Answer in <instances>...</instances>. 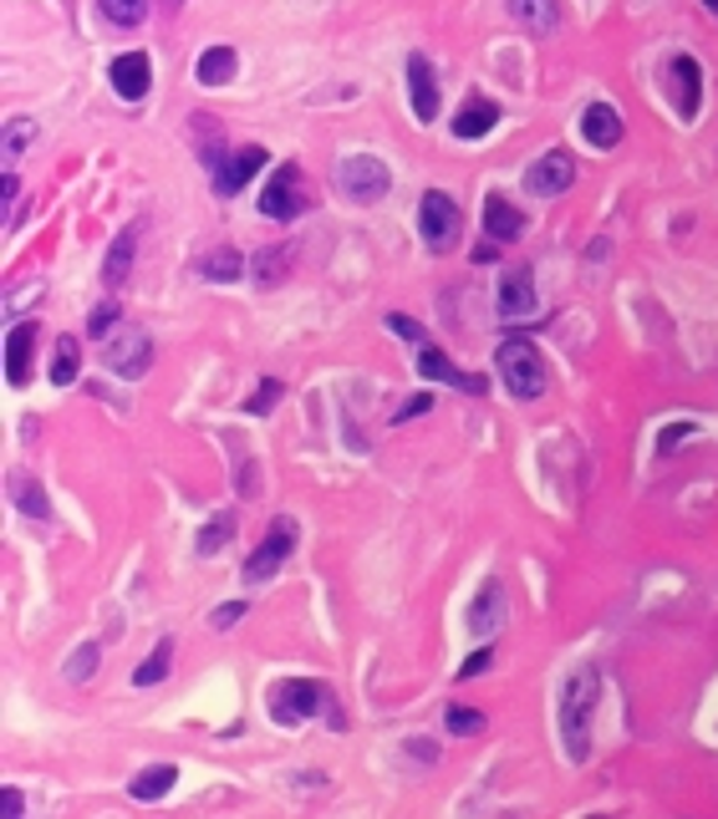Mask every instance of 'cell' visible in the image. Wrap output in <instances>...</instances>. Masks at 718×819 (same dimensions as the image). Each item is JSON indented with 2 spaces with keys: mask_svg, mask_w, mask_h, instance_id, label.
Masks as SVG:
<instances>
[{
  "mask_svg": "<svg viewBox=\"0 0 718 819\" xmlns=\"http://www.w3.org/2000/svg\"><path fill=\"white\" fill-rule=\"evenodd\" d=\"M601 702V672L597 667H581V672L560 688V748L571 763L591 759V717H597Z\"/></svg>",
  "mask_w": 718,
  "mask_h": 819,
  "instance_id": "obj_1",
  "label": "cell"
},
{
  "mask_svg": "<svg viewBox=\"0 0 718 819\" xmlns=\"http://www.w3.org/2000/svg\"><path fill=\"white\" fill-rule=\"evenodd\" d=\"M322 707L337 717V728H341V713H337V702H332V688H326V682H311V677H286V682H276V688H270V717H276L280 728H296L301 717L322 713Z\"/></svg>",
  "mask_w": 718,
  "mask_h": 819,
  "instance_id": "obj_2",
  "label": "cell"
},
{
  "mask_svg": "<svg viewBox=\"0 0 718 819\" xmlns=\"http://www.w3.org/2000/svg\"><path fill=\"white\" fill-rule=\"evenodd\" d=\"M495 372L505 377V387H510L520 402H530V397L545 393V356H541V347L525 341V337H510L505 347H499Z\"/></svg>",
  "mask_w": 718,
  "mask_h": 819,
  "instance_id": "obj_3",
  "label": "cell"
},
{
  "mask_svg": "<svg viewBox=\"0 0 718 819\" xmlns=\"http://www.w3.org/2000/svg\"><path fill=\"white\" fill-rule=\"evenodd\" d=\"M103 362H107V372L138 382L148 366H153V341H148V331H138V326H118L113 337H103Z\"/></svg>",
  "mask_w": 718,
  "mask_h": 819,
  "instance_id": "obj_4",
  "label": "cell"
},
{
  "mask_svg": "<svg viewBox=\"0 0 718 819\" xmlns=\"http://www.w3.org/2000/svg\"><path fill=\"white\" fill-rule=\"evenodd\" d=\"M337 189L352 199V204H378L382 194H387V168H382V159H372V153H347V159L337 163Z\"/></svg>",
  "mask_w": 718,
  "mask_h": 819,
  "instance_id": "obj_5",
  "label": "cell"
},
{
  "mask_svg": "<svg viewBox=\"0 0 718 819\" xmlns=\"http://www.w3.org/2000/svg\"><path fill=\"white\" fill-rule=\"evenodd\" d=\"M291 550H296V519H291V514H280V519H270L265 540L250 550L245 575H250V581H270V575H280V565L291 560Z\"/></svg>",
  "mask_w": 718,
  "mask_h": 819,
  "instance_id": "obj_6",
  "label": "cell"
},
{
  "mask_svg": "<svg viewBox=\"0 0 718 819\" xmlns=\"http://www.w3.org/2000/svg\"><path fill=\"white\" fill-rule=\"evenodd\" d=\"M306 209V184H301V168L296 163H280L276 178L265 184L260 194V214L265 220H296Z\"/></svg>",
  "mask_w": 718,
  "mask_h": 819,
  "instance_id": "obj_7",
  "label": "cell"
},
{
  "mask_svg": "<svg viewBox=\"0 0 718 819\" xmlns=\"http://www.w3.org/2000/svg\"><path fill=\"white\" fill-rule=\"evenodd\" d=\"M459 204L454 199H449V194L443 189H428L424 194V204H418V230H424V239L433 249H449L459 239Z\"/></svg>",
  "mask_w": 718,
  "mask_h": 819,
  "instance_id": "obj_8",
  "label": "cell"
},
{
  "mask_svg": "<svg viewBox=\"0 0 718 819\" xmlns=\"http://www.w3.org/2000/svg\"><path fill=\"white\" fill-rule=\"evenodd\" d=\"M571 178H576V159L566 148H551V153H541V159L525 168V189L541 194V199H556V194L571 189Z\"/></svg>",
  "mask_w": 718,
  "mask_h": 819,
  "instance_id": "obj_9",
  "label": "cell"
},
{
  "mask_svg": "<svg viewBox=\"0 0 718 819\" xmlns=\"http://www.w3.org/2000/svg\"><path fill=\"white\" fill-rule=\"evenodd\" d=\"M255 168H265V148L260 143H245L240 153H230V159L215 168V194H220V199H235L250 178H255Z\"/></svg>",
  "mask_w": 718,
  "mask_h": 819,
  "instance_id": "obj_10",
  "label": "cell"
},
{
  "mask_svg": "<svg viewBox=\"0 0 718 819\" xmlns=\"http://www.w3.org/2000/svg\"><path fill=\"white\" fill-rule=\"evenodd\" d=\"M107 82L118 87L123 103H138V97L153 87V61H148V51H123V57L107 67Z\"/></svg>",
  "mask_w": 718,
  "mask_h": 819,
  "instance_id": "obj_11",
  "label": "cell"
},
{
  "mask_svg": "<svg viewBox=\"0 0 718 819\" xmlns=\"http://www.w3.org/2000/svg\"><path fill=\"white\" fill-rule=\"evenodd\" d=\"M408 97H413L418 122H433V117H439V77H433V61L418 57V51L408 57Z\"/></svg>",
  "mask_w": 718,
  "mask_h": 819,
  "instance_id": "obj_12",
  "label": "cell"
},
{
  "mask_svg": "<svg viewBox=\"0 0 718 819\" xmlns=\"http://www.w3.org/2000/svg\"><path fill=\"white\" fill-rule=\"evenodd\" d=\"M36 331H42L36 321H21V326H11V337H5V377H11V387H26V382H31Z\"/></svg>",
  "mask_w": 718,
  "mask_h": 819,
  "instance_id": "obj_13",
  "label": "cell"
},
{
  "mask_svg": "<svg viewBox=\"0 0 718 819\" xmlns=\"http://www.w3.org/2000/svg\"><path fill=\"white\" fill-rule=\"evenodd\" d=\"M520 230H525V214H520L505 194H489V199H484V234H489L495 245H510V239H520Z\"/></svg>",
  "mask_w": 718,
  "mask_h": 819,
  "instance_id": "obj_14",
  "label": "cell"
},
{
  "mask_svg": "<svg viewBox=\"0 0 718 819\" xmlns=\"http://www.w3.org/2000/svg\"><path fill=\"white\" fill-rule=\"evenodd\" d=\"M668 72H673V82H678V113L698 117V103H704V67L693 57H673Z\"/></svg>",
  "mask_w": 718,
  "mask_h": 819,
  "instance_id": "obj_15",
  "label": "cell"
},
{
  "mask_svg": "<svg viewBox=\"0 0 718 819\" xmlns=\"http://www.w3.org/2000/svg\"><path fill=\"white\" fill-rule=\"evenodd\" d=\"M499 316H505V321H514V316H530V311H535V276H530V270H510V276H505V285H499Z\"/></svg>",
  "mask_w": 718,
  "mask_h": 819,
  "instance_id": "obj_16",
  "label": "cell"
},
{
  "mask_svg": "<svg viewBox=\"0 0 718 819\" xmlns=\"http://www.w3.org/2000/svg\"><path fill=\"white\" fill-rule=\"evenodd\" d=\"M581 132H587L591 148H616L622 143V113L612 103H591L581 113Z\"/></svg>",
  "mask_w": 718,
  "mask_h": 819,
  "instance_id": "obj_17",
  "label": "cell"
},
{
  "mask_svg": "<svg viewBox=\"0 0 718 819\" xmlns=\"http://www.w3.org/2000/svg\"><path fill=\"white\" fill-rule=\"evenodd\" d=\"M499 122V103L495 97H470V103L454 113V132L464 138V143H474V138H484V132Z\"/></svg>",
  "mask_w": 718,
  "mask_h": 819,
  "instance_id": "obj_18",
  "label": "cell"
},
{
  "mask_svg": "<svg viewBox=\"0 0 718 819\" xmlns=\"http://www.w3.org/2000/svg\"><path fill=\"white\" fill-rule=\"evenodd\" d=\"M291 265H296V249L291 245H270V249H260V255L250 260V276H255V285H260V291H276V280L291 276Z\"/></svg>",
  "mask_w": 718,
  "mask_h": 819,
  "instance_id": "obj_19",
  "label": "cell"
},
{
  "mask_svg": "<svg viewBox=\"0 0 718 819\" xmlns=\"http://www.w3.org/2000/svg\"><path fill=\"white\" fill-rule=\"evenodd\" d=\"M418 372H424L428 382H454V387H464V393H484V377H464L449 356H443L439 347H424L418 351Z\"/></svg>",
  "mask_w": 718,
  "mask_h": 819,
  "instance_id": "obj_20",
  "label": "cell"
},
{
  "mask_svg": "<svg viewBox=\"0 0 718 819\" xmlns=\"http://www.w3.org/2000/svg\"><path fill=\"white\" fill-rule=\"evenodd\" d=\"M138 234H143V220L138 224H128V230L113 239V249H107V260H103V280L118 291L123 280H128V270H132V249H138Z\"/></svg>",
  "mask_w": 718,
  "mask_h": 819,
  "instance_id": "obj_21",
  "label": "cell"
},
{
  "mask_svg": "<svg viewBox=\"0 0 718 819\" xmlns=\"http://www.w3.org/2000/svg\"><path fill=\"white\" fill-rule=\"evenodd\" d=\"M235 72H240L235 46H209L205 57L194 61V77H199V87H224V82H230Z\"/></svg>",
  "mask_w": 718,
  "mask_h": 819,
  "instance_id": "obj_22",
  "label": "cell"
},
{
  "mask_svg": "<svg viewBox=\"0 0 718 819\" xmlns=\"http://www.w3.org/2000/svg\"><path fill=\"white\" fill-rule=\"evenodd\" d=\"M194 270H199V280H224V285H230V280L245 276V255H240L235 245H215L209 255L194 260Z\"/></svg>",
  "mask_w": 718,
  "mask_h": 819,
  "instance_id": "obj_23",
  "label": "cell"
},
{
  "mask_svg": "<svg viewBox=\"0 0 718 819\" xmlns=\"http://www.w3.org/2000/svg\"><path fill=\"white\" fill-rule=\"evenodd\" d=\"M510 15L525 31H556L560 26V0H510Z\"/></svg>",
  "mask_w": 718,
  "mask_h": 819,
  "instance_id": "obj_24",
  "label": "cell"
},
{
  "mask_svg": "<svg viewBox=\"0 0 718 819\" xmlns=\"http://www.w3.org/2000/svg\"><path fill=\"white\" fill-rule=\"evenodd\" d=\"M189 128H194V143H199V153H205V163H209V174L224 163V138H220V122L209 113H194L189 117Z\"/></svg>",
  "mask_w": 718,
  "mask_h": 819,
  "instance_id": "obj_25",
  "label": "cell"
},
{
  "mask_svg": "<svg viewBox=\"0 0 718 819\" xmlns=\"http://www.w3.org/2000/svg\"><path fill=\"white\" fill-rule=\"evenodd\" d=\"M174 779H178V769H174V763H153V769H143V774L132 779V784H128V794H132V799H143V805H148V799H163V794L174 789Z\"/></svg>",
  "mask_w": 718,
  "mask_h": 819,
  "instance_id": "obj_26",
  "label": "cell"
},
{
  "mask_svg": "<svg viewBox=\"0 0 718 819\" xmlns=\"http://www.w3.org/2000/svg\"><path fill=\"white\" fill-rule=\"evenodd\" d=\"M77 372H82V347H77V337H57V351H51V382H57V387H72Z\"/></svg>",
  "mask_w": 718,
  "mask_h": 819,
  "instance_id": "obj_27",
  "label": "cell"
},
{
  "mask_svg": "<svg viewBox=\"0 0 718 819\" xmlns=\"http://www.w3.org/2000/svg\"><path fill=\"white\" fill-rule=\"evenodd\" d=\"M169 667H174V642L163 636V642L148 652V662H138L132 682H138V688H153V682H163V677H169Z\"/></svg>",
  "mask_w": 718,
  "mask_h": 819,
  "instance_id": "obj_28",
  "label": "cell"
},
{
  "mask_svg": "<svg viewBox=\"0 0 718 819\" xmlns=\"http://www.w3.org/2000/svg\"><path fill=\"white\" fill-rule=\"evenodd\" d=\"M97 11H103V21L107 26H138V21H143L148 15V0H97Z\"/></svg>",
  "mask_w": 718,
  "mask_h": 819,
  "instance_id": "obj_29",
  "label": "cell"
},
{
  "mask_svg": "<svg viewBox=\"0 0 718 819\" xmlns=\"http://www.w3.org/2000/svg\"><path fill=\"white\" fill-rule=\"evenodd\" d=\"M36 138V122L31 117H11L5 122V143H0V159H5V168H15V159H21V148Z\"/></svg>",
  "mask_w": 718,
  "mask_h": 819,
  "instance_id": "obj_30",
  "label": "cell"
},
{
  "mask_svg": "<svg viewBox=\"0 0 718 819\" xmlns=\"http://www.w3.org/2000/svg\"><path fill=\"white\" fill-rule=\"evenodd\" d=\"M230 535H235V514H230V510L215 514V519L199 529V555H215V550H224V545H230Z\"/></svg>",
  "mask_w": 718,
  "mask_h": 819,
  "instance_id": "obj_31",
  "label": "cell"
},
{
  "mask_svg": "<svg viewBox=\"0 0 718 819\" xmlns=\"http://www.w3.org/2000/svg\"><path fill=\"white\" fill-rule=\"evenodd\" d=\"M15 504L26 514H36V519H46L51 514V504H46V489L36 479H15Z\"/></svg>",
  "mask_w": 718,
  "mask_h": 819,
  "instance_id": "obj_32",
  "label": "cell"
},
{
  "mask_svg": "<svg viewBox=\"0 0 718 819\" xmlns=\"http://www.w3.org/2000/svg\"><path fill=\"white\" fill-rule=\"evenodd\" d=\"M499 621V585L489 581V590H479V600H474V616H470V627L474 631H489Z\"/></svg>",
  "mask_w": 718,
  "mask_h": 819,
  "instance_id": "obj_33",
  "label": "cell"
},
{
  "mask_svg": "<svg viewBox=\"0 0 718 819\" xmlns=\"http://www.w3.org/2000/svg\"><path fill=\"white\" fill-rule=\"evenodd\" d=\"M61 672H67V682H88V677L97 672V642H82V646H77L72 662H67Z\"/></svg>",
  "mask_w": 718,
  "mask_h": 819,
  "instance_id": "obj_34",
  "label": "cell"
},
{
  "mask_svg": "<svg viewBox=\"0 0 718 819\" xmlns=\"http://www.w3.org/2000/svg\"><path fill=\"white\" fill-rule=\"evenodd\" d=\"M276 402H280V382H276V377H265L260 387H255V397L245 402V412H255V418H260V412H270Z\"/></svg>",
  "mask_w": 718,
  "mask_h": 819,
  "instance_id": "obj_35",
  "label": "cell"
},
{
  "mask_svg": "<svg viewBox=\"0 0 718 819\" xmlns=\"http://www.w3.org/2000/svg\"><path fill=\"white\" fill-rule=\"evenodd\" d=\"M123 321V311H118V301H107V306H97L92 311V321H88V331L92 337H113V326Z\"/></svg>",
  "mask_w": 718,
  "mask_h": 819,
  "instance_id": "obj_36",
  "label": "cell"
},
{
  "mask_svg": "<svg viewBox=\"0 0 718 819\" xmlns=\"http://www.w3.org/2000/svg\"><path fill=\"white\" fill-rule=\"evenodd\" d=\"M449 733L464 738V733H484V713H470V707H449Z\"/></svg>",
  "mask_w": 718,
  "mask_h": 819,
  "instance_id": "obj_37",
  "label": "cell"
},
{
  "mask_svg": "<svg viewBox=\"0 0 718 819\" xmlns=\"http://www.w3.org/2000/svg\"><path fill=\"white\" fill-rule=\"evenodd\" d=\"M693 433H698V428H693V423H668V428H662V433H658V454H673L678 443H683V438H693Z\"/></svg>",
  "mask_w": 718,
  "mask_h": 819,
  "instance_id": "obj_38",
  "label": "cell"
},
{
  "mask_svg": "<svg viewBox=\"0 0 718 819\" xmlns=\"http://www.w3.org/2000/svg\"><path fill=\"white\" fill-rule=\"evenodd\" d=\"M15 194H21V178L5 168V184H0V204H5V224H15Z\"/></svg>",
  "mask_w": 718,
  "mask_h": 819,
  "instance_id": "obj_39",
  "label": "cell"
},
{
  "mask_svg": "<svg viewBox=\"0 0 718 819\" xmlns=\"http://www.w3.org/2000/svg\"><path fill=\"white\" fill-rule=\"evenodd\" d=\"M387 326H393V331H397L403 341H424V326L408 321V316H387Z\"/></svg>",
  "mask_w": 718,
  "mask_h": 819,
  "instance_id": "obj_40",
  "label": "cell"
},
{
  "mask_svg": "<svg viewBox=\"0 0 718 819\" xmlns=\"http://www.w3.org/2000/svg\"><path fill=\"white\" fill-rule=\"evenodd\" d=\"M240 616H245V600H240V606H235V600H230V606H220V611H215V631H230Z\"/></svg>",
  "mask_w": 718,
  "mask_h": 819,
  "instance_id": "obj_41",
  "label": "cell"
},
{
  "mask_svg": "<svg viewBox=\"0 0 718 819\" xmlns=\"http://www.w3.org/2000/svg\"><path fill=\"white\" fill-rule=\"evenodd\" d=\"M489 657H495V652H489V646H484V652H474V657L464 662V667H459V677H464V682H470V677H479L484 667H489Z\"/></svg>",
  "mask_w": 718,
  "mask_h": 819,
  "instance_id": "obj_42",
  "label": "cell"
},
{
  "mask_svg": "<svg viewBox=\"0 0 718 819\" xmlns=\"http://www.w3.org/2000/svg\"><path fill=\"white\" fill-rule=\"evenodd\" d=\"M0 809H5V819H21V809H26L21 789H5V794H0Z\"/></svg>",
  "mask_w": 718,
  "mask_h": 819,
  "instance_id": "obj_43",
  "label": "cell"
},
{
  "mask_svg": "<svg viewBox=\"0 0 718 819\" xmlns=\"http://www.w3.org/2000/svg\"><path fill=\"white\" fill-rule=\"evenodd\" d=\"M418 412H428V397H408V402L393 412V423H403V418H418Z\"/></svg>",
  "mask_w": 718,
  "mask_h": 819,
  "instance_id": "obj_44",
  "label": "cell"
},
{
  "mask_svg": "<svg viewBox=\"0 0 718 819\" xmlns=\"http://www.w3.org/2000/svg\"><path fill=\"white\" fill-rule=\"evenodd\" d=\"M495 255H499V249H489V245H484V239H479V249H474V265H489V260H495Z\"/></svg>",
  "mask_w": 718,
  "mask_h": 819,
  "instance_id": "obj_45",
  "label": "cell"
},
{
  "mask_svg": "<svg viewBox=\"0 0 718 819\" xmlns=\"http://www.w3.org/2000/svg\"><path fill=\"white\" fill-rule=\"evenodd\" d=\"M704 5H708V11H714V15H718V0H704Z\"/></svg>",
  "mask_w": 718,
  "mask_h": 819,
  "instance_id": "obj_46",
  "label": "cell"
}]
</instances>
